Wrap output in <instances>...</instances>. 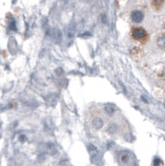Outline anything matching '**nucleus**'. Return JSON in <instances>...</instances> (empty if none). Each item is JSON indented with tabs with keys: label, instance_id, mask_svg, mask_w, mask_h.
Masks as SVG:
<instances>
[{
	"label": "nucleus",
	"instance_id": "obj_2",
	"mask_svg": "<svg viewBox=\"0 0 165 166\" xmlns=\"http://www.w3.org/2000/svg\"><path fill=\"white\" fill-rule=\"evenodd\" d=\"M131 19L134 23H141L143 19V13L139 10H134L131 13Z\"/></svg>",
	"mask_w": 165,
	"mask_h": 166
},
{
	"label": "nucleus",
	"instance_id": "obj_1",
	"mask_svg": "<svg viewBox=\"0 0 165 166\" xmlns=\"http://www.w3.org/2000/svg\"><path fill=\"white\" fill-rule=\"evenodd\" d=\"M131 38L135 41L143 42L147 38V33L141 27H133L130 31Z\"/></svg>",
	"mask_w": 165,
	"mask_h": 166
},
{
	"label": "nucleus",
	"instance_id": "obj_6",
	"mask_svg": "<svg viewBox=\"0 0 165 166\" xmlns=\"http://www.w3.org/2000/svg\"><path fill=\"white\" fill-rule=\"evenodd\" d=\"M129 159H130V156H129V154H123L120 157V161L123 163V164H126L127 163H129Z\"/></svg>",
	"mask_w": 165,
	"mask_h": 166
},
{
	"label": "nucleus",
	"instance_id": "obj_3",
	"mask_svg": "<svg viewBox=\"0 0 165 166\" xmlns=\"http://www.w3.org/2000/svg\"><path fill=\"white\" fill-rule=\"evenodd\" d=\"M103 125H104L103 120H102L101 118H99V117H95V118L92 120V125L95 129H97V130L102 128Z\"/></svg>",
	"mask_w": 165,
	"mask_h": 166
},
{
	"label": "nucleus",
	"instance_id": "obj_7",
	"mask_svg": "<svg viewBox=\"0 0 165 166\" xmlns=\"http://www.w3.org/2000/svg\"><path fill=\"white\" fill-rule=\"evenodd\" d=\"M163 2H158V1H154L153 2V4L155 5V7H158V6H160V4H162Z\"/></svg>",
	"mask_w": 165,
	"mask_h": 166
},
{
	"label": "nucleus",
	"instance_id": "obj_4",
	"mask_svg": "<svg viewBox=\"0 0 165 166\" xmlns=\"http://www.w3.org/2000/svg\"><path fill=\"white\" fill-rule=\"evenodd\" d=\"M157 44L161 48H165V33L160 34L157 38Z\"/></svg>",
	"mask_w": 165,
	"mask_h": 166
},
{
	"label": "nucleus",
	"instance_id": "obj_5",
	"mask_svg": "<svg viewBox=\"0 0 165 166\" xmlns=\"http://www.w3.org/2000/svg\"><path fill=\"white\" fill-rule=\"evenodd\" d=\"M104 111L106 112L108 115H113V114L116 111V109L114 107V106H111V105H108L104 107Z\"/></svg>",
	"mask_w": 165,
	"mask_h": 166
}]
</instances>
